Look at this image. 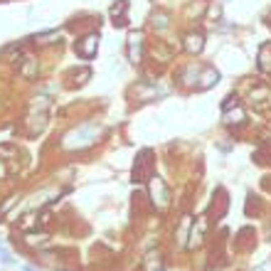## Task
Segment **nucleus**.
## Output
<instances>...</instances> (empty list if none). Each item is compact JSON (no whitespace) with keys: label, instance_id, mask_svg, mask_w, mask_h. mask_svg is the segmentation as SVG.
<instances>
[{"label":"nucleus","instance_id":"nucleus-1","mask_svg":"<svg viewBox=\"0 0 271 271\" xmlns=\"http://www.w3.org/2000/svg\"><path fill=\"white\" fill-rule=\"evenodd\" d=\"M99 136H101V128H99L97 123H81L79 128H74V131H69V133L64 136V148H69V151H84V148H89L97 141Z\"/></svg>","mask_w":271,"mask_h":271},{"label":"nucleus","instance_id":"nucleus-2","mask_svg":"<svg viewBox=\"0 0 271 271\" xmlns=\"http://www.w3.org/2000/svg\"><path fill=\"white\" fill-rule=\"evenodd\" d=\"M151 200H153V205L158 210H165V207H168L170 195H168V188H165V183H163L160 177H151Z\"/></svg>","mask_w":271,"mask_h":271},{"label":"nucleus","instance_id":"nucleus-3","mask_svg":"<svg viewBox=\"0 0 271 271\" xmlns=\"http://www.w3.org/2000/svg\"><path fill=\"white\" fill-rule=\"evenodd\" d=\"M151 151H143L136 160V168H133V180L136 183H143V180H151Z\"/></svg>","mask_w":271,"mask_h":271},{"label":"nucleus","instance_id":"nucleus-4","mask_svg":"<svg viewBox=\"0 0 271 271\" xmlns=\"http://www.w3.org/2000/svg\"><path fill=\"white\" fill-rule=\"evenodd\" d=\"M97 47H99V35H86L84 39H79L77 42V55L84 59H92L94 55H97Z\"/></svg>","mask_w":271,"mask_h":271},{"label":"nucleus","instance_id":"nucleus-5","mask_svg":"<svg viewBox=\"0 0 271 271\" xmlns=\"http://www.w3.org/2000/svg\"><path fill=\"white\" fill-rule=\"evenodd\" d=\"M205 237H207V219H205V217H197L193 230H190V242H188V247H200Z\"/></svg>","mask_w":271,"mask_h":271},{"label":"nucleus","instance_id":"nucleus-6","mask_svg":"<svg viewBox=\"0 0 271 271\" xmlns=\"http://www.w3.org/2000/svg\"><path fill=\"white\" fill-rule=\"evenodd\" d=\"M141 47H143V37H141L138 32H133V35L128 37V57H131L133 64L141 62Z\"/></svg>","mask_w":271,"mask_h":271},{"label":"nucleus","instance_id":"nucleus-7","mask_svg":"<svg viewBox=\"0 0 271 271\" xmlns=\"http://www.w3.org/2000/svg\"><path fill=\"white\" fill-rule=\"evenodd\" d=\"M202 47H205V37H202L200 32H193V35L185 37V50H188V52L197 55V52H202Z\"/></svg>","mask_w":271,"mask_h":271},{"label":"nucleus","instance_id":"nucleus-8","mask_svg":"<svg viewBox=\"0 0 271 271\" xmlns=\"http://www.w3.org/2000/svg\"><path fill=\"white\" fill-rule=\"evenodd\" d=\"M244 121H247V114H244V109H242V106H237L234 111H230V109L224 111V123H230V126H232V123L239 126V123H244Z\"/></svg>","mask_w":271,"mask_h":271},{"label":"nucleus","instance_id":"nucleus-9","mask_svg":"<svg viewBox=\"0 0 271 271\" xmlns=\"http://www.w3.org/2000/svg\"><path fill=\"white\" fill-rule=\"evenodd\" d=\"M259 67L261 72H271V44H264L259 52Z\"/></svg>","mask_w":271,"mask_h":271},{"label":"nucleus","instance_id":"nucleus-10","mask_svg":"<svg viewBox=\"0 0 271 271\" xmlns=\"http://www.w3.org/2000/svg\"><path fill=\"white\" fill-rule=\"evenodd\" d=\"M126 8H128V0H118V5H114V8H111V18L118 20L116 25H126V18H123Z\"/></svg>","mask_w":271,"mask_h":271},{"label":"nucleus","instance_id":"nucleus-11","mask_svg":"<svg viewBox=\"0 0 271 271\" xmlns=\"http://www.w3.org/2000/svg\"><path fill=\"white\" fill-rule=\"evenodd\" d=\"M160 266H163L160 254H148V256H146V261H143V271H158Z\"/></svg>","mask_w":271,"mask_h":271},{"label":"nucleus","instance_id":"nucleus-12","mask_svg":"<svg viewBox=\"0 0 271 271\" xmlns=\"http://www.w3.org/2000/svg\"><path fill=\"white\" fill-rule=\"evenodd\" d=\"M153 27H158V30H165V27H168V15H165V13H158V15H153Z\"/></svg>","mask_w":271,"mask_h":271}]
</instances>
